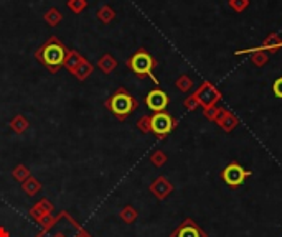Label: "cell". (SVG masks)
Returning a JSON list of instances; mask_svg holds the SVG:
<instances>
[{"instance_id":"6da1fadb","label":"cell","mask_w":282,"mask_h":237,"mask_svg":"<svg viewBox=\"0 0 282 237\" xmlns=\"http://www.w3.org/2000/svg\"><path fill=\"white\" fill-rule=\"evenodd\" d=\"M70 50H66L63 41L56 38V36H51L47 41H45L41 46L36 50L35 58L47 68L50 73H58L63 68V63L66 59Z\"/></svg>"},{"instance_id":"7a4b0ae2","label":"cell","mask_w":282,"mask_h":237,"mask_svg":"<svg viewBox=\"0 0 282 237\" xmlns=\"http://www.w3.org/2000/svg\"><path fill=\"white\" fill-rule=\"evenodd\" d=\"M106 107L113 112L119 121H124L137 109V101L125 91L124 87H119L117 91L106 101Z\"/></svg>"},{"instance_id":"3957f363","label":"cell","mask_w":282,"mask_h":237,"mask_svg":"<svg viewBox=\"0 0 282 237\" xmlns=\"http://www.w3.org/2000/svg\"><path fill=\"white\" fill-rule=\"evenodd\" d=\"M127 66L132 73L137 76H148L155 84H159V79L154 76V69L157 68V59H155L147 50L140 48L127 59Z\"/></svg>"},{"instance_id":"277c9868","label":"cell","mask_w":282,"mask_h":237,"mask_svg":"<svg viewBox=\"0 0 282 237\" xmlns=\"http://www.w3.org/2000/svg\"><path fill=\"white\" fill-rule=\"evenodd\" d=\"M178 125V121L173 118L170 114H167L165 110L163 112H155L150 117V129L152 133H155L159 138H165L170 132H172Z\"/></svg>"},{"instance_id":"5b68a950","label":"cell","mask_w":282,"mask_h":237,"mask_svg":"<svg viewBox=\"0 0 282 237\" xmlns=\"http://www.w3.org/2000/svg\"><path fill=\"white\" fill-rule=\"evenodd\" d=\"M193 96H195L198 104L203 109L205 107H210V106H216V104L221 101L220 89L214 86L213 83H210V81H203V83L198 86L197 91L193 92Z\"/></svg>"},{"instance_id":"8992f818","label":"cell","mask_w":282,"mask_h":237,"mask_svg":"<svg viewBox=\"0 0 282 237\" xmlns=\"http://www.w3.org/2000/svg\"><path fill=\"white\" fill-rule=\"evenodd\" d=\"M251 175H252V173L248 172V170H244L237 161L229 163V165L221 172L223 181H225V183L228 184V186L233 188V189L240 188L241 184L244 183V180H246V178H249Z\"/></svg>"},{"instance_id":"52a82bcc","label":"cell","mask_w":282,"mask_h":237,"mask_svg":"<svg viewBox=\"0 0 282 237\" xmlns=\"http://www.w3.org/2000/svg\"><path fill=\"white\" fill-rule=\"evenodd\" d=\"M170 237H208V234L193 219H185L175 231L170 234Z\"/></svg>"},{"instance_id":"ba28073f","label":"cell","mask_w":282,"mask_h":237,"mask_svg":"<svg viewBox=\"0 0 282 237\" xmlns=\"http://www.w3.org/2000/svg\"><path fill=\"white\" fill-rule=\"evenodd\" d=\"M168 102H170V98L167 96V92L162 91V89H154V91L148 92L145 98L147 107L154 110V112H163V110L167 109Z\"/></svg>"},{"instance_id":"9c48e42d","label":"cell","mask_w":282,"mask_h":237,"mask_svg":"<svg viewBox=\"0 0 282 237\" xmlns=\"http://www.w3.org/2000/svg\"><path fill=\"white\" fill-rule=\"evenodd\" d=\"M173 191V184L170 183L165 176H159L157 180H154L150 184V193L157 198V199H165L167 196L172 195Z\"/></svg>"},{"instance_id":"30bf717a","label":"cell","mask_w":282,"mask_h":237,"mask_svg":"<svg viewBox=\"0 0 282 237\" xmlns=\"http://www.w3.org/2000/svg\"><path fill=\"white\" fill-rule=\"evenodd\" d=\"M216 124H218L220 129H223L226 133H229V132H233L237 125H240V118H237V115L233 114L231 110L221 109V112L216 118Z\"/></svg>"},{"instance_id":"8fae6325","label":"cell","mask_w":282,"mask_h":237,"mask_svg":"<svg viewBox=\"0 0 282 237\" xmlns=\"http://www.w3.org/2000/svg\"><path fill=\"white\" fill-rule=\"evenodd\" d=\"M282 48V38L279 36V33H276V32H272V33H269L264 38V41H263V44L261 46H257L256 50H259V51H266V53H271V55H274V53H277V51Z\"/></svg>"},{"instance_id":"7c38bea8","label":"cell","mask_w":282,"mask_h":237,"mask_svg":"<svg viewBox=\"0 0 282 237\" xmlns=\"http://www.w3.org/2000/svg\"><path fill=\"white\" fill-rule=\"evenodd\" d=\"M84 56L83 55H79L76 50H70L68 51V55H66V59H64V63H63V68L64 69H68L70 73H73L74 69L78 68V66L84 61Z\"/></svg>"},{"instance_id":"4fadbf2b","label":"cell","mask_w":282,"mask_h":237,"mask_svg":"<svg viewBox=\"0 0 282 237\" xmlns=\"http://www.w3.org/2000/svg\"><path fill=\"white\" fill-rule=\"evenodd\" d=\"M53 211V206L48 201V199H41L38 204H35L32 209H30V216H32L35 221H38L41 216H47V214H51Z\"/></svg>"},{"instance_id":"5bb4252c","label":"cell","mask_w":282,"mask_h":237,"mask_svg":"<svg viewBox=\"0 0 282 237\" xmlns=\"http://www.w3.org/2000/svg\"><path fill=\"white\" fill-rule=\"evenodd\" d=\"M93 71H94V66H93L91 63H89L88 59H84V61L81 63L71 74H73V76L76 78L78 81H84V79H88L89 76H91Z\"/></svg>"},{"instance_id":"9a60e30c","label":"cell","mask_w":282,"mask_h":237,"mask_svg":"<svg viewBox=\"0 0 282 237\" xmlns=\"http://www.w3.org/2000/svg\"><path fill=\"white\" fill-rule=\"evenodd\" d=\"M116 66H117L116 58H114L113 55H109V53L102 55V56L98 59V68H99L102 73H106V74L113 73V71L116 69Z\"/></svg>"},{"instance_id":"2e32d148","label":"cell","mask_w":282,"mask_h":237,"mask_svg":"<svg viewBox=\"0 0 282 237\" xmlns=\"http://www.w3.org/2000/svg\"><path fill=\"white\" fill-rule=\"evenodd\" d=\"M43 20H45V23L50 27H58L63 20V13L59 12L56 7H51V9H48L47 13L43 15Z\"/></svg>"},{"instance_id":"e0dca14e","label":"cell","mask_w":282,"mask_h":237,"mask_svg":"<svg viewBox=\"0 0 282 237\" xmlns=\"http://www.w3.org/2000/svg\"><path fill=\"white\" fill-rule=\"evenodd\" d=\"M30 127V122L27 121V117L25 115H15L12 121H10V129L15 132V133H24L27 132V129Z\"/></svg>"},{"instance_id":"ac0fdd59","label":"cell","mask_w":282,"mask_h":237,"mask_svg":"<svg viewBox=\"0 0 282 237\" xmlns=\"http://www.w3.org/2000/svg\"><path fill=\"white\" fill-rule=\"evenodd\" d=\"M21 189H24L27 195H30V196H35L36 193H38L40 189H41V183L38 181V180H35V178H27V180L21 183Z\"/></svg>"},{"instance_id":"d6986e66","label":"cell","mask_w":282,"mask_h":237,"mask_svg":"<svg viewBox=\"0 0 282 237\" xmlns=\"http://www.w3.org/2000/svg\"><path fill=\"white\" fill-rule=\"evenodd\" d=\"M96 15H98V18L102 21V23H111L114 18H116V12L111 5H102L99 7V10L96 12Z\"/></svg>"},{"instance_id":"ffe728a7","label":"cell","mask_w":282,"mask_h":237,"mask_svg":"<svg viewBox=\"0 0 282 237\" xmlns=\"http://www.w3.org/2000/svg\"><path fill=\"white\" fill-rule=\"evenodd\" d=\"M175 86H177L178 91H182V92H190L191 89H193V79L188 76V74H182V76L177 78Z\"/></svg>"},{"instance_id":"44dd1931","label":"cell","mask_w":282,"mask_h":237,"mask_svg":"<svg viewBox=\"0 0 282 237\" xmlns=\"http://www.w3.org/2000/svg\"><path fill=\"white\" fill-rule=\"evenodd\" d=\"M68 9L73 12V13H76L79 15L81 12H84L88 9V0H68Z\"/></svg>"},{"instance_id":"7402d4cb","label":"cell","mask_w":282,"mask_h":237,"mask_svg":"<svg viewBox=\"0 0 282 237\" xmlns=\"http://www.w3.org/2000/svg\"><path fill=\"white\" fill-rule=\"evenodd\" d=\"M121 219H122L124 222H127V224H132V222L137 219V211H136V207L125 206L124 209L121 211Z\"/></svg>"},{"instance_id":"603a6c76","label":"cell","mask_w":282,"mask_h":237,"mask_svg":"<svg viewBox=\"0 0 282 237\" xmlns=\"http://www.w3.org/2000/svg\"><path fill=\"white\" fill-rule=\"evenodd\" d=\"M12 175H13L15 180H18V181L24 183V181L27 180V178H30V170H28L25 165H18V167L13 168Z\"/></svg>"},{"instance_id":"cb8c5ba5","label":"cell","mask_w":282,"mask_h":237,"mask_svg":"<svg viewBox=\"0 0 282 237\" xmlns=\"http://www.w3.org/2000/svg\"><path fill=\"white\" fill-rule=\"evenodd\" d=\"M220 112H221V107L218 106H210V107H205L203 109V115H205V118H208L210 122H216V118H218V115H220Z\"/></svg>"},{"instance_id":"d4e9b609","label":"cell","mask_w":282,"mask_h":237,"mask_svg":"<svg viewBox=\"0 0 282 237\" xmlns=\"http://www.w3.org/2000/svg\"><path fill=\"white\" fill-rule=\"evenodd\" d=\"M249 0H229L228 2V5H229V9H231L233 12H236V13H241V12H244L249 7Z\"/></svg>"},{"instance_id":"484cf974","label":"cell","mask_w":282,"mask_h":237,"mask_svg":"<svg viewBox=\"0 0 282 237\" xmlns=\"http://www.w3.org/2000/svg\"><path fill=\"white\" fill-rule=\"evenodd\" d=\"M167 155L165 152H162V150H155L152 155H150V161H152V165L154 167H163L167 163Z\"/></svg>"},{"instance_id":"4316f807","label":"cell","mask_w":282,"mask_h":237,"mask_svg":"<svg viewBox=\"0 0 282 237\" xmlns=\"http://www.w3.org/2000/svg\"><path fill=\"white\" fill-rule=\"evenodd\" d=\"M137 129L142 132V133H150V115H142L137 121Z\"/></svg>"},{"instance_id":"83f0119b","label":"cell","mask_w":282,"mask_h":237,"mask_svg":"<svg viewBox=\"0 0 282 237\" xmlns=\"http://www.w3.org/2000/svg\"><path fill=\"white\" fill-rule=\"evenodd\" d=\"M183 106H185V109H188V110H195L197 107H200V104H198L195 96L191 94V96H188V98L183 101Z\"/></svg>"},{"instance_id":"f1b7e54d","label":"cell","mask_w":282,"mask_h":237,"mask_svg":"<svg viewBox=\"0 0 282 237\" xmlns=\"http://www.w3.org/2000/svg\"><path fill=\"white\" fill-rule=\"evenodd\" d=\"M36 222H38L41 227L48 229V227H51V226L55 224V219H53V216H51V214H47V216H41Z\"/></svg>"},{"instance_id":"f546056e","label":"cell","mask_w":282,"mask_h":237,"mask_svg":"<svg viewBox=\"0 0 282 237\" xmlns=\"http://www.w3.org/2000/svg\"><path fill=\"white\" fill-rule=\"evenodd\" d=\"M81 234H83V231H81V232L78 234V237H79ZM41 237H64V235H63V232H58V231H55L53 226H51V227H48L47 231H45V232L41 234Z\"/></svg>"},{"instance_id":"4dcf8cb0","label":"cell","mask_w":282,"mask_h":237,"mask_svg":"<svg viewBox=\"0 0 282 237\" xmlns=\"http://www.w3.org/2000/svg\"><path fill=\"white\" fill-rule=\"evenodd\" d=\"M272 91H274V94H276L279 99H282V76H280V78H277L276 81H274V84H272Z\"/></svg>"},{"instance_id":"1f68e13d","label":"cell","mask_w":282,"mask_h":237,"mask_svg":"<svg viewBox=\"0 0 282 237\" xmlns=\"http://www.w3.org/2000/svg\"><path fill=\"white\" fill-rule=\"evenodd\" d=\"M0 237H10V234H9V231H7V229L0 227Z\"/></svg>"}]
</instances>
